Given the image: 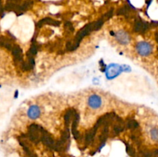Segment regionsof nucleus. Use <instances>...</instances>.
<instances>
[{"label":"nucleus","instance_id":"obj_9","mask_svg":"<svg viewBox=\"0 0 158 157\" xmlns=\"http://www.w3.org/2000/svg\"><path fill=\"white\" fill-rule=\"evenodd\" d=\"M143 21L140 18H137L134 21V29L135 32H141L142 28H143Z\"/></svg>","mask_w":158,"mask_h":157},{"label":"nucleus","instance_id":"obj_8","mask_svg":"<svg viewBox=\"0 0 158 157\" xmlns=\"http://www.w3.org/2000/svg\"><path fill=\"white\" fill-rule=\"evenodd\" d=\"M125 127L127 128V129L135 130V129H138L139 124L136 120L132 119H127V122L126 125H125Z\"/></svg>","mask_w":158,"mask_h":157},{"label":"nucleus","instance_id":"obj_3","mask_svg":"<svg viewBox=\"0 0 158 157\" xmlns=\"http://www.w3.org/2000/svg\"><path fill=\"white\" fill-rule=\"evenodd\" d=\"M88 104L92 109H99L102 106V99L98 95H93L89 96L88 99Z\"/></svg>","mask_w":158,"mask_h":157},{"label":"nucleus","instance_id":"obj_11","mask_svg":"<svg viewBox=\"0 0 158 157\" xmlns=\"http://www.w3.org/2000/svg\"><path fill=\"white\" fill-rule=\"evenodd\" d=\"M151 136L154 141L158 143V128H154L151 130Z\"/></svg>","mask_w":158,"mask_h":157},{"label":"nucleus","instance_id":"obj_2","mask_svg":"<svg viewBox=\"0 0 158 157\" xmlns=\"http://www.w3.org/2000/svg\"><path fill=\"white\" fill-rule=\"evenodd\" d=\"M122 71H123V69H122L121 66L117 64H112L107 68L106 75L108 79H112V78L117 77Z\"/></svg>","mask_w":158,"mask_h":157},{"label":"nucleus","instance_id":"obj_7","mask_svg":"<svg viewBox=\"0 0 158 157\" xmlns=\"http://www.w3.org/2000/svg\"><path fill=\"white\" fill-rule=\"evenodd\" d=\"M45 24L47 25H52V26H60V22L58 21H56V20L52 19L50 18H45L43 19L40 20L38 23H36V27L37 28H40L42 26Z\"/></svg>","mask_w":158,"mask_h":157},{"label":"nucleus","instance_id":"obj_10","mask_svg":"<svg viewBox=\"0 0 158 157\" xmlns=\"http://www.w3.org/2000/svg\"><path fill=\"white\" fill-rule=\"evenodd\" d=\"M125 129V126L123 123H117L114 126V133L119 134L121 132H123Z\"/></svg>","mask_w":158,"mask_h":157},{"label":"nucleus","instance_id":"obj_4","mask_svg":"<svg viewBox=\"0 0 158 157\" xmlns=\"http://www.w3.org/2000/svg\"><path fill=\"white\" fill-rule=\"evenodd\" d=\"M40 114H41V109L36 105L31 106L29 108V109H28L27 115L32 119H38L40 116Z\"/></svg>","mask_w":158,"mask_h":157},{"label":"nucleus","instance_id":"obj_1","mask_svg":"<svg viewBox=\"0 0 158 157\" xmlns=\"http://www.w3.org/2000/svg\"><path fill=\"white\" fill-rule=\"evenodd\" d=\"M137 52L140 55L143 56H147L149 55L152 52V46L147 42H140L137 44L136 46Z\"/></svg>","mask_w":158,"mask_h":157},{"label":"nucleus","instance_id":"obj_5","mask_svg":"<svg viewBox=\"0 0 158 157\" xmlns=\"http://www.w3.org/2000/svg\"><path fill=\"white\" fill-rule=\"evenodd\" d=\"M114 35L116 37V39L121 44H127L131 39L130 35L124 31H118L117 32H116Z\"/></svg>","mask_w":158,"mask_h":157},{"label":"nucleus","instance_id":"obj_6","mask_svg":"<svg viewBox=\"0 0 158 157\" xmlns=\"http://www.w3.org/2000/svg\"><path fill=\"white\" fill-rule=\"evenodd\" d=\"M12 55H13L15 61L17 62V63H19L23 62V50L19 46L14 45L13 48L12 50Z\"/></svg>","mask_w":158,"mask_h":157},{"label":"nucleus","instance_id":"obj_14","mask_svg":"<svg viewBox=\"0 0 158 157\" xmlns=\"http://www.w3.org/2000/svg\"><path fill=\"white\" fill-rule=\"evenodd\" d=\"M155 38H156V40H157V42H158V32L155 34Z\"/></svg>","mask_w":158,"mask_h":157},{"label":"nucleus","instance_id":"obj_13","mask_svg":"<svg viewBox=\"0 0 158 157\" xmlns=\"http://www.w3.org/2000/svg\"><path fill=\"white\" fill-rule=\"evenodd\" d=\"M112 15H113V10H110L109 11V12H106V14H104V15H103V17H102V18H103L104 21H106V20H107L108 18H110V17L112 16Z\"/></svg>","mask_w":158,"mask_h":157},{"label":"nucleus","instance_id":"obj_12","mask_svg":"<svg viewBox=\"0 0 158 157\" xmlns=\"http://www.w3.org/2000/svg\"><path fill=\"white\" fill-rule=\"evenodd\" d=\"M65 26L66 27V29H67V31L68 32H73L74 29H73V24L71 22H67L65 23Z\"/></svg>","mask_w":158,"mask_h":157}]
</instances>
